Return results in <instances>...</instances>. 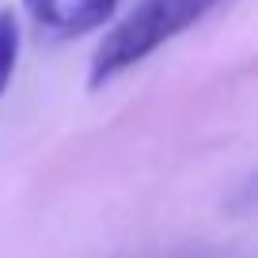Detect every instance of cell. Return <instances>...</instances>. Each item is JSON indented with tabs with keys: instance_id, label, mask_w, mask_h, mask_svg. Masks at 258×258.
I'll return each instance as SVG.
<instances>
[{
	"instance_id": "6da1fadb",
	"label": "cell",
	"mask_w": 258,
	"mask_h": 258,
	"mask_svg": "<svg viewBox=\"0 0 258 258\" xmlns=\"http://www.w3.org/2000/svg\"><path fill=\"white\" fill-rule=\"evenodd\" d=\"M220 0H141L114 31H106V38L99 42L95 57H91L88 80L91 88L110 84L118 73L133 69L137 61H145L148 53L171 42L175 34L190 31L198 19H205Z\"/></svg>"
},
{
	"instance_id": "7a4b0ae2",
	"label": "cell",
	"mask_w": 258,
	"mask_h": 258,
	"mask_svg": "<svg viewBox=\"0 0 258 258\" xmlns=\"http://www.w3.org/2000/svg\"><path fill=\"white\" fill-rule=\"evenodd\" d=\"M23 8L49 38H80L110 19L114 0H23Z\"/></svg>"
},
{
	"instance_id": "3957f363",
	"label": "cell",
	"mask_w": 258,
	"mask_h": 258,
	"mask_svg": "<svg viewBox=\"0 0 258 258\" xmlns=\"http://www.w3.org/2000/svg\"><path fill=\"white\" fill-rule=\"evenodd\" d=\"M16 61H19V23H16V12L0 8V95L16 73Z\"/></svg>"
}]
</instances>
